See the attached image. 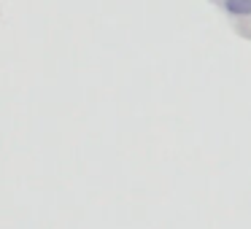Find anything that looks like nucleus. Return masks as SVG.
Masks as SVG:
<instances>
[{
	"label": "nucleus",
	"instance_id": "nucleus-1",
	"mask_svg": "<svg viewBox=\"0 0 251 229\" xmlns=\"http://www.w3.org/2000/svg\"><path fill=\"white\" fill-rule=\"evenodd\" d=\"M224 11L229 17L246 19V17H251V0H224Z\"/></svg>",
	"mask_w": 251,
	"mask_h": 229
}]
</instances>
